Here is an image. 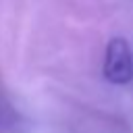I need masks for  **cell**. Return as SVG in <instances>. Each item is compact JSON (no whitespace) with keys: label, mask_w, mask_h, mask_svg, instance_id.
Instances as JSON below:
<instances>
[{"label":"cell","mask_w":133,"mask_h":133,"mask_svg":"<svg viewBox=\"0 0 133 133\" xmlns=\"http://www.w3.org/2000/svg\"><path fill=\"white\" fill-rule=\"evenodd\" d=\"M104 79L114 85H125L133 79V52L125 37H112L104 52Z\"/></svg>","instance_id":"cell-1"}]
</instances>
